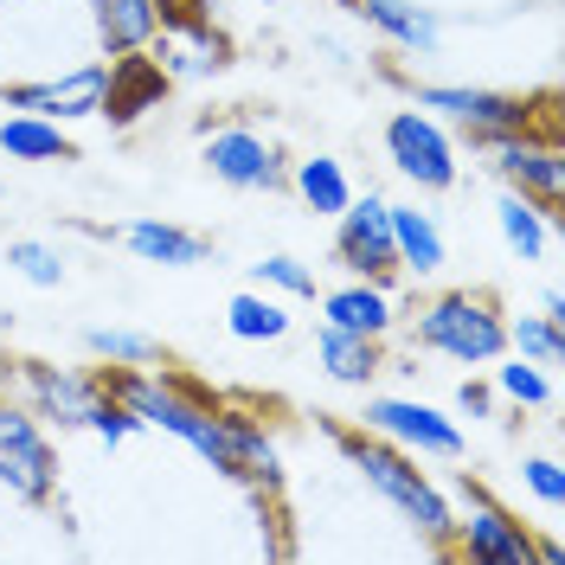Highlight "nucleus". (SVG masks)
<instances>
[{
    "label": "nucleus",
    "mask_w": 565,
    "mask_h": 565,
    "mask_svg": "<svg viewBox=\"0 0 565 565\" xmlns=\"http://www.w3.org/2000/svg\"><path fill=\"white\" fill-rule=\"evenodd\" d=\"M104 386H109V398H122L136 412L141 430L180 437L218 476H232V482H245L257 494L282 489V457L270 444V430L250 412H238V405H218L200 386H186L180 373H168V360L161 366H104Z\"/></svg>",
    "instance_id": "nucleus-1"
},
{
    "label": "nucleus",
    "mask_w": 565,
    "mask_h": 565,
    "mask_svg": "<svg viewBox=\"0 0 565 565\" xmlns=\"http://www.w3.org/2000/svg\"><path fill=\"white\" fill-rule=\"evenodd\" d=\"M334 444H341V457L348 469H360V482L380 494L386 508H398V521L418 533L424 546H437V553H450V527H457V501L444 482H430V469H418L412 450H398L386 437H373V430H334Z\"/></svg>",
    "instance_id": "nucleus-2"
},
{
    "label": "nucleus",
    "mask_w": 565,
    "mask_h": 565,
    "mask_svg": "<svg viewBox=\"0 0 565 565\" xmlns=\"http://www.w3.org/2000/svg\"><path fill=\"white\" fill-rule=\"evenodd\" d=\"M405 328H412V348L437 353V360H457V366H489L508 353V316L489 289H437L405 309Z\"/></svg>",
    "instance_id": "nucleus-3"
},
{
    "label": "nucleus",
    "mask_w": 565,
    "mask_h": 565,
    "mask_svg": "<svg viewBox=\"0 0 565 565\" xmlns=\"http://www.w3.org/2000/svg\"><path fill=\"white\" fill-rule=\"evenodd\" d=\"M418 109H430L450 136H469L489 148L501 136H521L546 116V97H514V90H482V84H418Z\"/></svg>",
    "instance_id": "nucleus-4"
},
{
    "label": "nucleus",
    "mask_w": 565,
    "mask_h": 565,
    "mask_svg": "<svg viewBox=\"0 0 565 565\" xmlns=\"http://www.w3.org/2000/svg\"><path fill=\"white\" fill-rule=\"evenodd\" d=\"M457 527H450V559L469 565H533V533L527 521H514V508H501L469 469L457 476Z\"/></svg>",
    "instance_id": "nucleus-5"
},
{
    "label": "nucleus",
    "mask_w": 565,
    "mask_h": 565,
    "mask_svg": "<svg viewBox=\"0 0 565 565\" xmlns=\"http://www.w3.org/2000/svg\"><path fill=\"white\" fill-rule=\"evenodd\" d=\"M0 489L26 508H45L58 494V450L33 418V405L7 398V386H0Z\"/></svg>",
    "instance_id": "nucleus-6"
},
{
    "label": "nucleus",
    "mask_w": 565,
    "mask_h": 565,
    "mask_svg": "<svg viewBox=\"0 0 565 565\" xmlns=\"http://www.w3.org/2000/svg\"><path fill=\"white\" fill-rule=\"evenodd\" d=\"M386 161L398 168V180H412L418 193H450V186L462 180L457 136L418 104L386 116Z\"/></svg>",
    "instance_id": "nucleus-7"
},
{
    "label": "nucleus",
    "mask_w": 565,
    "mask_h": 565,
    "mask_svg": "<svg viewBox=\"0 0 565 565\" xmlns=\"http://www.w3.org/2000/svg\"><path fill=\"white\" fill-rule=\"evenodd\" d=\"M148 58L168 71V84H193V77H218V71L232 65V39L212 26L206 7L161 0V33L148 45Z\"/></svg>",
    "instance_id": "nucleus-8"
},
{
    "label": "nucleus",
    "mask_w": 565,
    "mask_h": 565,
    "mask_svg": "<svg viewBox=\"0 0 565 565\" xmlns=\"http://www.w3.org/2000/svg\"><path fill=\"white\" fill-rule=\"evenodd\" d=\"M200 161L232 193H277L289 180V161H282L277 136L257 129V122H212L206 141H200Z\"/></svg>",
    "instance_id": "nucleus-9"
},
{
    "label": "nucleus",
    "mask_w": 565,
    "mask_h": 565,
    "mask_svg": "<svg viewBox=\"0 0 565 565\" xmlns=\"http://www.w3.org/2000/svg\"><path fill=\"white\" fill-rule=\"evenodd\" d=\"M360 430H373V437H386L398 450H412L418 462H462V424L450 412H437V405H424V398L380 392V398H366Z\"/></svg>",
    "instance_id": "nucleus-10"
},
{
    "label": "nucleus",
    "mask_w": 565,
    "mask_h": 565,
    "mask_svg": "<svg viewBox=\"0 0 565 565\" xmlns=\"http://www.w3.org/2000/svg\"><path fill=\"white\" fill-rule=\"evenodd\" d=\"M489 168L501 174L508 193H527V200H540L546 212L565 206V154H559V129H553V116H540V122L521 129V136L489 141Z\"/></svg>",
    "instance_id": "nucleus-11"
},
{
    "label": "nucleus",
    "mask_w": 565,
    "mask_h": 565,
    "mask_svg": "<svg viewBox=\"0 0 565 565\" xmlns=\"http://www.w3.org/2000/svg\"><path fill=\"white\" fill-rule=\"evenodd\" d=\"M104 90H109V58H84V65L52 71V77L0 84V104L33 109L45 122H84V116H104Z\"/></svg>",
    "instance_id": "nucleus-12"
},
{
    "label": "nucleus",
    "mask_w": 565,
    "mask_h": 565,
    "mask_svg": "<svg viewBox=\"0 0 565 565\" xmlns=\"http://www.w3.org/2000/svg\"><path fill=\"white\" fill-rule=\"evenodd\" d=\"M334 264L348 277H398V257H392V200L380 193H353L348 206L334 212Z\"/></svg>",
    "instance_id": "nucleus-13"
},
{
    "label": "nucleus",
    "mask_w": 565,
    "mask_h": 565,
    "mask_svg": "<svg viewBox=\"0 0 565 565\" xmlns=\"http://www.w3.org/2000/svg\"><path fill=\"white\" fill-rule=\"evenodd\" d=\"M20 398L33 405L39 424L58 430H84L97 398H104V373L90 366H52V360H20Z\"/></svg>",
    "instance_id": "nucleus-14"
},
{
    "label": "nucleus",
    "mask_w": 565,
    "mask_h": 565,
    "mask_svg": "<svg viewBox=\"0 0 565 565\" xmlns=\"http://www.w3.org/2000/svg\"><path fill=\"white\" fill-rule=\"evenodd\" d=\"M398 316H405V309H398L392 282H380V277H348V282H334V289H321V321H334V328H353V334L392 341Z\"/></svg>",
    "instance_id": "nucleus-15"
},
{
    "label": "nucleus",
    "mask_w": 565,
    "mask_h": 565,
    "mask_svg": "<svg viewBox=\"0 0 565 565\" xmlns=\"http://www.w3.org/2000/svg\"><path fill=\"white\" fill-rule=\"evenodd\" d=\"M348 7H353V20H366V26L386 39L392 52H405V58H430L437 39H444L437 13L418 7V0H348Z\"/></svg>",
    "instance_id": "nucleus-16"
},
{
    "label": "nucleus",
    "mask_w": 565,
    "mask_h": 565,
    "mask_svg": "<svg viewBox=\"0 0 565 565\" xmlns=\"http://www.w3.org/2000/svg\"><path fill=\"white\" fill-rule=\"evenodd\" d=\"M122 250H136L141 264H161V270H193L212 257V238L193 232V225H174V218H129L122 232Z\"/></svg>",
    "instance_id": "nucleus-17"
},
{
    "label": "nucleus",
    "mask_w": 565,
    "mask_h": 565,
    "mask_svg": "<svg viewBox=\"0 0 565 565\" xmlns=\"http://www.w3.org/2000/svg\"><path fill=\"white\" fill-rule=\"evenodd\" d=\"M168 97V71L154 65L148 52H129V58H109V90H104V116L116 129L141 122L148 109H161Z\"/></svg>",
    "instance_id": "nucleus-18"
},
{
    "label": "nucleus",
    "mask_w": 565,
    "mask_h": 565,
    "mask_svg": "<svg viewBox=\"0 0 565 565\" xmlns=\"http://www.w3.org/2000/svg\"><path fill=\"white\" fill-rule=\"evenodd\" d=\"M161 33V0H90V39L104 58L148 52Z\"/></svg>",
    "instance_id": "nucleus-19"
},
{
    "label": "nucleus",
    "mask_w": 565,
    "mask_h": 565,
    "mask_svg": "<svg viewBox=\"0 0 565 565\" xmlns=\"http://www.w3.org/2000/svg\"><path fill=\"white\" fill-rule=\"evenodd\" d=\"M316 366L334 380V386H373V380H380V366H386V341L321 321V328H316Z\"/></svg>",
    "instance_id": "nucleus-20"
},
{
    "label": "nucleus",
    "mask_w": 565,
    "mask_h": 565,
    "mask_svg": "<svg viewBox=\"0 0 565 565\" xmlns=\"http://www.w3.org/2000/svg\"><path fill=\"white\" fill-rule=\"evenodd\" d=\"M392 257H398V277H437L444 270V225L430 218L424 206H392Z\"/></svg>",
    "instance_id": "nucleus-21"
},
{
    "label": "nucleus",
    "mask_w": 565,
    "mask_h": 565,
    "mask_svg": "<svg viewBox=\"0 0 565 565\" xmlns=\"http://www.w3.org/2000/svg\"><path fill=\"white\" fill-rule=\"evenodd\" d=\"M494 218H501V238H508V250H514L521 264H546L553 232H559V212H546L540 200H527V193H501Z\"/></svg>",
    "instance_id": "nucleus-22"
},
{
    "label": "nucleus",
    "mask_w": 565,
    "mask_h": 565,
    "mask_svg": "<svg viewBox=\"0 0 565 565\" xmlns=\"http://www.w3.org/2000/svg\"><path fill=\"white\" fill-rule=\"evenodd\" d=\"M0 154L7 161H71L77 148H71L65 122H45L33 109H13V116H0Z\"/></svg>",
    "instance_id": "nucleus-23"
},
{
    "label": "nucleus",
    "mask_w": 565,
    "mask_h": 565,
    "mask_svg": "<svg viewBox=\"0 0 565 565\" xmlns=\"http://www.w3.org/2000/svg\"><path fill=\"white\" fill-rule=\"evenodd\" d=\"M282 186H296V200L316 212V218H334V212L353 200V180L348 168L334 161V154H309V161H289V180Z\"/></svg>",
    "instance_id": "nucleus-24"
},
{
    "label": "nucleus",
    "mask_w": 565,
    "mask_h": 565,
    "mask_svg": "<svg viewBox=\"0 0 565 565\" xmlns=\"http://www.w3.org/2000/svg\"><path fill=\"white\" fill-rule=\"evenodd\" d=\"M225 328H232V341H250V348H264V341H282V334H289V302L250 282V289H238V296H232V309H225Z\"/></svg>",
    "instance_id": "nucleus-25"
},
{
    "label": "nucleus",
    "mask_w": 565,
    "mask_h": 565,
    "mask_svg": "<svg viewBox=\"0 0 565 565\" xmlns=\"http://www.w3.org/2000/svg\"><path fill=\"white\" fill-rule=\"evenodd\" d=\"M84 353L97 360V366H161L168 353H161V341L154 334H141V328H90L84 334Z\"/></svg>",
    "instance_id": "nucleus-26"
},
{
    "label": "nucleus",
    "mask_w": 565,
    "mask_h": 565,
    "mask_svg": "<svg viewBox=\"0 0 565 565\" xmlns=\"http://www.w3.org/2000/svg\"><path fill=\"white\" fill-rule=\"evenodd\" d=\"M494 366V398H508V405H521V412H540V405H553V373L546 366H533V360H489Z\"/></svg>",
    "instance_id": "nucleus-27"
},
{
    "label": "nucleus",
    "mask_w": 565,
    "mask_h": 565,
    "mask_svg": "<svg viewBox=\"0 0 565 565\" xmlns=\"http://www.w3.org/2000/svg\"><path fill=\"white\" fill-rule=\"evenodd\" d=\"M508 353H521V360H533V366H559L565 360V321L514 316L508 321Z\"/></svg>",
    "instance_id": "nucleus-28"
},
{
    "label": "nucleus",
    "mask_w": 565,
    "mask_h": 565,
    "mask_svg": "<svg viewBox=\"0 0 565 565\" xmlns=\"http://www.w3.org/2000/svg\"><path fill=\"white\" fill-rule=\"evenodd\" d=\"M250 282L270 289V296H282V302H316L321 296L316 270H309L302 257H264V264H250Z\"/></svg>",
    "instance_id": "nucleus-29"
},
{
    "label": "nucleus",
    "mask_w": 565,
    "mask_h": 565,
    "mask_svg": "<svg viewBox=\"0 0 565 565\" xmlns=\"http://www.w3.org/2000/svg\"><path fill=\"white\" fill-rule=\"evenodd\" d=\"M7 264L33 282V289H58L65 282V257H58V245H45V238H13L7 245Z\"/></svg>",
    "instance_id": "nucleus-30"
},
{
    "label": "nucleus",
    "mask_w": 565,
    "mask_h": 565,
    "mask_svg": "<svg viewBox=\"0 0 565 565\" xmlns=\"http://www.w3.org/2000/svg\"><path fill=\"white\" fill-rule=\"evenodd\" d=\"M84 430H90V437H104L109 450H116V444H129V437H136L141 424H136V412H129L122 398H109V386H104V398H97V412H90Z\"/></svg>",
    "instance_id": "nucleus-31"
},
{
    "label": "nucleus",
    "mask_w": 565,
    "mask_h": 565,
    "mask_svg": "<svg viewBox=\"0 0 565 565\" xmlns=\"http://www.w3.org/2000/svg\"><path fill=\"white\" fill-rule=\"evenodd\" d=\"M521 482H527V494L540 501V508H559V501H565L559 457H527V462H521Z\"/></svg>",
    "instance_id": "nucleus-32"
},
{
    "label": "nucleus",
    "mask_w": 565,
    "mask_h": 565,
    "mask_svg": "<svg viewBox=\"0 0 565 565\" xmlns=\"http://www.w3.org/2000/svg\"><path fill=\"white\" fill-rule=\"evenodd\" d=\"M457 405L469 412V418H489V412H494V386H489V380H462Z\"/></svg>",
    "instance_id": "nucleus-33"
},
{
    "label": "nucleus",
    "mask_w": 565,
    "mask_h": 565,
    "mask_svg": "<svg viewBox=\"0 0 565 565\" xmlns=\"http://www.w3.org/2000/svg\"><path fill=\"white\" fill-rule=\"evenodd\" d=\"M540 316L565 321V296H559V289H553V282H546V289H540Z\"/></svg>",
    "instance_id": "nucleus-34"
},
{
    "label": "nucleus",
    "mask_w": 565,
    "mask_h": 565,
    "mask_svg": "<svg viewBox=\"0 0 565 565\" xmlns=\"http://www.w3.org/2000/svg\"><path fill=\"white\" fill-rule=\"evenodd\" d=\"M193 7H206V13H212V7H218V0H193Z\"/></svg>",
    "instance_id": "nucleus-35"
}]
</instances>
